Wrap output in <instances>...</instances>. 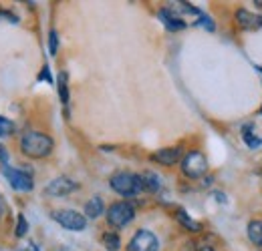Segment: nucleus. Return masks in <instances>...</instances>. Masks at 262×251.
Wrapping results in <instances>:
<instances>
[{"mask_svg":"<svg viewBox=\"0 0 262 251\" xmlns=\"http://www.w3.org/2000/svg\"><path fill=\"white\" fill-rule=\"evenodd\" d=\"M103 245L109 251H119V247H121V237L117 233H111L109 231V233L103 235Z\"/></svg>","mask_w":262,"mask_h":251,"instance_id":"f3484780","label":"nucleus"},{"mask_svg":"<svg viewBox=\"0 0 262 251\" xmlns=\"http://www.w3.org/2000/svg\"><path fill=\"white\" fill-rule=\"evenodd\" d=\"M182 173L190 179H202L208 173V159L200 151H190L186 157L182 159Z\"/></svg>","mask_w":262,"mask_h":251,"instance_id":"20e7f679","label":"nucleus"},{"mask_svg":"<svg viewBox=\"0 0 262 251\" xmlns=\"http://www.w3.org/2000/svg\"><path fill=\"white\" fill-rule=\"evenodd\" d=\"M236 22L242 31H258L262 27V14H254V12L240 8L236 12Z\"/></svg>","mask_w":262,"mask_h":251,"instance_id":"9d476101","label":"nucleus"},{"mask_svg":"<svg viewBox=\"0 0 262 251\" xmlns=\"http://www.w3.org/2000/svg\"><path fill=\"white\" fill-rule=\"evenodd\" d=\"M256 4H258V6H262V0H258V2H256Z\"/></svg>","mask_w":262,"mask_h":251,"instance_id":"c85d7f7f","label":"nucleus"},{"mask_svg":"<svg viewBox=\"0 0 262 251\" xmlns=\"http://www.w3.org/2000/svg\"><path fill=\"white\" fill-rule=\"evenodd\" d=\"M2 215H4V203L0 201V219H2Z\"/></svg>","mask_w":262,"mask_h":251,"instance_id":"cd10ccee","label":"nucleus"},{"mask_svg":"<svg viewBox=\"0 0 262 251\" xmlns=\"http://www.w3.org/2000/svg\"><path fill=\"white\" fill-rule=\"evenodd\" d=\"M38 79H47L49 83H53V79H51V74H49V66H45V70H42V74H40Z\"/></svg>","mask_w":262,"mask_h":251,"instance_id":"a878e982","label":"nucleus"},{"mask_svg":"<svg viewBox=\"0 0 262 251\" xmlns=\"http://www.w3.org/2000/svg\"><path fill=\"white\" fill-rule=\"evenodd\" d=\"M196 251H214V247H212V245H208V243H198Z\"/></svg>","mask_w":262,"mask_h":251,"instance_id":"393cba45","label":"nucleus"},{"mask_svg":"<svg viewBox=\"0 0 262 251\" xmlns=\"http://www.w3.org/2000/svg\"><path fill=\"white\" fill-rule=\"evenodd\" d=\"M59 96H61V103L69 105V85H67V72L59 74Z\"/></svg>","mask_w":262,"mask_h":251,"instance_id":"a211bd4d","label":"nucleus"},{"mask_svg":"<svg viewBox=\"0 0 262 251\" xmlns=\"http://www.w3.org/2000/svg\"><path fill=\"white\" fill-rule=\"evenodd\" d=\"M260 70H262V68H260Z\"/></svg>","mask_w":262,"mask_h":251,"instance_id":"c756f323","label":"nucleus"},{"mask_svg":"<svg viewBox=\"0 0 262 251\" xmlns=\"http://www.w3.org/2000/svg\"><path fill=\"white\" fill-rule=\"evenodd\" d=\"M160 18H162V22H164L165 29H169V31H184L188 24H186V20L182 18V16H178L173 10H169V8H162L160 10Z\"/></svg>","mask_w":262,"mask_h":251,"instance_id":"9b49d317","label":"nucleus"},{"mask_svg":"<svg viewBox=\"0 0 262 251\" xmlns=\"http://www.w3.org/2000/svg\"><path fill=\"white\" fill-rule=\"evenodd\" d=\"M176 217H178V221H180L188 231H194V233H200V231H202V223L196 221V219H192L186 211H182V209H180V211L176 213Z\"/></svg>","mask_w":262,"mask_h":251,"instance_id":"dca6fc26","label":"nucleus"},{"mask_svg":"<svg viewBox=\"0 0 262 251\" xmlns=\"http://www.w3.org/2000/svg\"><path fill=\"white\" fill-rule=\"evenodd\" d=\"M0 163H2V167L8 165V153H6V149L2 145H0Z\"/></svg>","mask_w":262,"mask_h":251,"instance_id":"b1692460","label":"nucleus"},{"mask_svg":"<svg viewBox=\"0 0 262 251\" xmlns=\"http://www.w3.org/2000/svg\"><path fill=\"white\" fill-rule=\"evenodd\" d=\"M127 251H160V239L147 229H139L127 243Z\"/></svg>","mask_w":262,"mask_h":251,"instance_id":"423d86ee","label":"nucleus"},{"mask_svg":"<svg viewBox=\"0 0 262 251\" xmlns=\"http://www.w3.org/2000/svg\"><path fill=\"white\" fill-rule=\"evenodd\" d=\"M109 185L115 193H119L121 197H135L143 191V183H141V177L129 173V171H117L111 175L109 179Z\"/></svg>","mask_w":262,"mask_h":251,"instance_id":"f03ea898","label":"nucleus"},{"mask_svg":"<svg viewBox=\"0 0 262 251\" xmlns=\"http://www.w3.org/2000/svg\"><path fill=\"white\" fill-rule=\"evenodd\" d=\"M0 18L8 20V22H12V24H16V22H18V16H16V14H12V12H6V10H0Z\"/></svg>","mask_w":262,"mask_h":251,"instance_id":"4be33fe9","label":"nucleus"},{"mask_svg":"<svg viewBox=\"0 0 262 251\" xmlns=\"http://www.w3.org/2000/svg\"><path fill=\"white\" fill-rule=\"evenodd\" d=\"M53 219L57 221L61 227H65L69 231H83L87 227V217L75 209H59V211H53L51 215Z\"/></svg>","mask_w":262,"mask_h":251,"instance_id":"39448f33","label":"nucleus"},{"mask_svg":"<svg viewBox=\"0 0 262 251\" xmlns=\"http://www.w3.org/2000/svg\"><path fill=\"white\" fill-rule=\"evenodd\" d=\"M55 149V143L49 135L40 131H29L20 139V151L31 159H45L49 157Z\"/></svg>","mask_w":262,"mask_h":251,"instance_id":"f257e3e1","label":"nucleus"},{"mask_svg":"<svg viewBox=\"0 0 262 251\" xmlns=\"http://www.w3.org/2000/svg\"><path fill=\"white\" fill-rule=\"evenodd\" d=\"M248 239L256 245V247H262V221L254 219L248 223Z\"/></svg>","mask_w":262,"mask_h":251,"instance_id":"2eb2a0df","label":"nucleus"},{"mask_svg":"<svg viewBox=\"0 0 262 251\" xmlns=\"http://www.w3.org/2000/svg\"><path fill=\"white\" fill-rule=\"evenodd\" d=\"M105 217H107V223L111 227L121 229V227H125L127 223L133 221V217H135V207L131 203H127V201H115L105 211Z\"/></svg>","mask_w":262,"mask_h":251,"instance_id":"7ed1b4c3","label":"nucleus"},{"mask_svg":"<svg viewBox=\"0 0 262 251\" xmlns=\"http://www.w3.org/2000/svg\"><path fill=\"white\" fill-rule=\"evenodd\" d=\"M23 251H38V247H36V245H33V243H31V245H27V247H25V249Z\"/></svg>","mask_w":262,"mask_h":251,"instance_id":"bb28decb","label":"nucleus"},{"mask_svg":"<svg viewBox=\"0 0 262 251\" xmlns=\"http://www.w3.org/2000/svg\"><path fill=\"white\" fill-rule=\"evenodd\" d=\"M105 213V203H103V199L95 195V197H91L87 203H85V217H89V219H97Z\"/></svg>","mask_w":262,"mask_h":251,"instance_id":"f8f14e48","label":"nucleus"},{"mask_svg":"<svg viewBox=\"0 0 262 251\" xmlns=\"http://www.w3.org/2000/svg\"><path fill=\"white\" fill-rule=\"evenodd\" d=\"M2 173H4L6 181L12 185V189L23 191V193L33 191L34 181H33V177H31V173H27V171H23V169H12V167H8V165L2 167Z\"/></svg>","mask_w":262,"mask_h":251,"instance_id":"0eeeda50","label":"nucleus"},{"mask_svg":"<svg viewBox=\"0 0 262 251\" xmlns=\"http://www.w3.org/2000/svg\"><path fill=\"white\" fill-rule=\"evenodd\" d=\"M139 177H141V183H143V191L158 193V191H160V187H162L160 177H158L156 173H151V171H145V173H141Z\"/></svg>","mask_w":262,"mask_h":251,"instance_id":"ddd939ff","label":"nucleus"},{"mask_svg":"<svg viewBox=\"0 0 262 251\" xmlns=\"http://www.w3.org/2000/svg\"><path fill=\"white\" fill-rule=\"evenodd\" d=\"M77 189H79V183L73 181L71 177H57V179L49 181V185L45 187V195L47 197H65Z\"/></svg>","mask_w":262,"mask_h":251,"instance_id":"6e6552de","label":"nucleus"},{"mask_svg":"<svg viewBox=\"0 0 262 251\" xmlns=\"http://www.w3.org/2000/svg\"><path fill=\"white\" fill-rule=\"evenodd\" d=\"M57 51H59V34H57V31H51L49 32V53L55 57Z\"/></svg>","mask_w":262,"mask_h":251,"instance_id":"412c9836","label":"nucleus"},{"mask_svg":"<svg viewBox=\"0 0 262 251\" xmlns=\"http://www.w3.org/2000/svg\"><path fill=\"white\" fill-rule=\"evenodd\" d=\"M14 123L10 121V119H6V117H0V137H8V135H12L14 133Z\"/></svg>","mask_w":262,"mask_h":251,"instance_id":"6ab92c4d","label":"nucleus"},{"mask_svg":"<svg viewBox=\"0 0 262 251\" xmlns=\"http://www.w3.org/2000/svg\"><path fill=\"white\" fill-rule=\"evenodd\" d=\"M16 237H25L27 233H29V221L25 215H18V219H16Z\"/></svg>","mask_w":262,"mask_h":251,"instance_id":"aec40b11","label":"nucleus"},{"mask_svg":"<svg viewBox=\"0 0 262 251\" xmlns=\"http://www.w3.org/2000/svg\"><path fill=\"white\" fill-rule=\"evenodd\" d=\"M242 139H244V143H246L250 149H258L262 145V139L254 133V127L252 125L242 127Z\"/></svg>","mask_w":262,"mask_h":251,"instance_id":"4468645a","label":"nucleus"},{"mask_svg":"<svg viewBox=\"0 0 262 251\" xmlns=\"http://www.w3.org/2000/svg\"><path fill=\"white\" fill-rule=\"evenodd\" d=\"M180 159H182V149H180V147H164V149H160V151H156V153L151 155V161H154V163L164 165V167L176 165Z\"/></svg>","mask_w":262,"mask_h":251,"instance_id":"1a4fd4ad","label":"nucleus"},{"mask_svg":"<svg viewBox=\"0 0 262 251\" xmlns=\"http://www.w3.org/2000/svg\"><path fill=\"white\" fill-rule=\"evenodd\" d=\"M198 24H202V27H206L208 31H214V24H212V20H210L208 16H204V14H200V20H198Z\"/></svg>","mask_w":262,"mask_h":251,"instance_id":"5701e85b","label":"nucleus"}]
</instances>
